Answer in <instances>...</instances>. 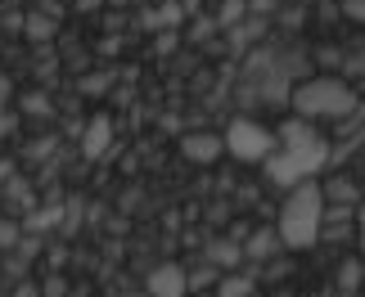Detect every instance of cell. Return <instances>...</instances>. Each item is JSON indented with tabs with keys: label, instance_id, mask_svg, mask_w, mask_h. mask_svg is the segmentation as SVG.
Listing matches in <instances>:
<instances>
[{
	"label": "cell",
	"instance_id": "obj_14",
	"mask_svg": "<svg viewBox=\"0 0 365 297\" xmlns=\"http://www.w3.org/2000/svg\"><path fill=\"white\" fill-rule=\"evenodd\" d=\"M248 14V0H221V9H217V27H235Z\"/></svg>",
	"mask_w": 365,
	"mask_h": 297
},
{
	"label": "cell",
	"instance_id": "obj_12",
	"mask_svg": "<svg viewBox=\"0 0 365 297\" xmlns=\"http://www.w3.org/2000/svg\"><path fill=\"white\" fill-rule=\"evenodd\" d=\"M217 297H252V279L230 271L226 279H217Z\"/></svg>",
	"mask_w": 365,
	"mask_h": 297
},
{
	"label": "cell",
	"instance_id": "obj_10",
	"mask_svg": "<svg viewBox=\"0 0 365 297\" xmlns=\"http://www.w3.org/2000/svg\"><path fill=\"white\" fill-rule=\"evenodd\" d=\"M279 252V234L275 230H257L248 239V248H244V257H252V261H271Z\"/></svg>",
	"mask_w": 365,
	"mask_h": 297
},
{
	"label": "cell",
	"instance_id": "obj_26",
	"mask_svg": "<svg viewBox=\"0 0 365 297\" xmlns=\"http://www.w3.org/2000/svg\"><path fill=\"white\" fill-rule=\"evenodd\" d=\"M356 221H361V248H365V203H361V212H356Z\"/></svg>",
	"mask_w": 365,
	"mask_h": 297
},
{
	"label": "cell",
	"instance_id": "obj_4",
	"mask_svg": "<svg viewBox=\"0 0 365 297\" xmlns=\"http://www.w3.org/2000/svg\"><path fill=\"white\" fill-rule=\"evenodd\" d=\"M221 145H226L240 162H266V158L279 149V140H275V131H266L262 122L235 118V122L226 126V135H221Z\"/></svg>",
	"mask_w": 365,
	"mask_h": 297
},
{
	"label": "cell",
	"instance_id": "obj_6",
	"mask_svg": "<svg viewBox=\"0 0 365 297\" xmlns=\"http://www.w3.org/2000/svg\"><path fill=\"white\" fill-rule=\"evenodd\" d=\"M221 149H226V145H221V135H212V131H190V135H180V153H185L190 162H217Z\"/></svg>",
	"mask_w": 365,
	"mask_h": 297
},
{
	"label": "cell",
	"instance_id": "obj_18",
	"mask_svg": "<svg viewBox=\"0 0 365 297\" xmlns=\"http://www.w3.org/2000/svg\"><path fill=\"white\" fill-rule=\"evenodd\" d=\"M339 284L347 288V293H356L361 288V261L352 257V261H343V271H339Z\"/></svg>",
	"mask_w": 365,
	"mask_h": 297
},
{
	"label": "cell",
	"instance_id": "obj_11",
	"mask_svg": "<svg viewBox=\"0 0 365 297\" xmlns=\"http://www.w3.org/2000/svg\"><path fill=\"white\" fill-rule=\"evenodd\" d=\"M207 257H212L217 266H226V271H240V261H244V248H240V244H230V239H217V244L207 248Z\"/></svg>",
	"mask_w": 365,
	"mask_h": 297
},
{
	"label": "cell",
	"instance_id": "obj_16",
	"mask_svg": "<svg viewBox=\"0 0 365 297\" xmlns=\"http://www.w3.org/2000/svg\"><path fill=\"white\" fill-rule=\"evenodd\" d=\"M63 221V207H41V212H32V217H27V225H32V230H50V225H59Z\"/></svg>",
	"mask_w": 365,
	"mask_h": 297
},
{
	"label": "cell",
	"instance_id": "obj_9",
	"mask_svg": "<svg viewBox=\"0 0 365 297\" xmlns=\"http://www.w3.org/2000/svg\"><path fill=\"white\" fill-rule=\"evenodd\" d=\"M185 23V9H180V0H167V5L158 14H145V27H153V32H172V27Z\"/></svg>",
	"mask_w": 365,
	"mask_h": 297
},
{
	"label": "cell",
	"instance_id": "obj_31",
	"mask_svg": "<svg viewBox=\"0 0 365 297\" xmlns=\"http://www.w3.org/2000/svg\"><path fill=\"white\" fill-rule=\"evenodd\" d=\"M361 153H365V149H361Z\"/></svg>",
	"mask_w": 365,
	"mask_h": 297
},
{
	"label": "cell",
	"instance_id": "obj_20",
	"mask_svg": "<svg viewBox=\"0 0 365 297\" xmlns=\"http://www.w3.org/2000/svg\"><path fill=\"white\" fill-rule=\"evenodd\" d=\"M343 14L352 23H365V0H343Z\"/></svg>",
	"mask_w": 365,
	"mask_h": 297
},
{
	"label": "cell",
	"instance_id": "obj_7",
	"mask_svg": "<svg viewBox=\"0 0 365 297\" xmlns=\"http://www.w3.org/2000/svg\"><path fill=\"white\" fill-rule=\"evenodd\" d=\"M108 145H113V122H108V118H95V122L86 126L81 153H86V158H104V153H108Z\"/></svg>",
	"mask_w": 365,
	"mask_h": 297
},
{
	"label": "cell",
	"instance_id": "obj_2",
	"mask_svg": "<svg viewBox=\"0 0 365 297\" xmlns=\"http://www.w3.org/2000/svg\"><path fill=\"white\" fill-rule=\"evenodd\" d=\"M320 212H325V194H320L316 180H302V185H293V194L284 198V207H279V244L284 248H312L320 239Z\"/></svg>",
	"mask_w": 365,
	"mask_h": 297
},
{
	"label": "cell",
	"instance_id": "obj_23",
	"mask_svg": "<svg viewBox=\"0 0 365 297\" xmlns=\"http://www.w3.org/2000/svg\"><path fill=\"white\" fill-rule=\"evenodd\" d=\"M190 279V288H207L212 284V271H199V275H185Z\"/></svg>",
	"mask_w": 365,
	"mask_h": 297
},
{
	"label": "cell",
	"instance_id": "obj_30",
	"mask_svg": "<svg viewBox=\"0 0 365 297\" xmlns=\"http://www.w3.org/2000/svg\"><path fill=\"white\" fill-rule=\"evenodd\" d=\"M275 297H289V293H275Z\"/></svg>",
	"mask_w": 365,
	"mask_h": 297
},
{
	"label": "cell",
	"instance_id": "obj_22",
	"mask_svg": "<svg viewBox=\"0 0 365 297\" xmlns=\"http://www.w3.org/2000/svg\"><path fill=\"white\" fill-rule=\"evenodd\" d=\"M23 104H27V113H50V104H46V95H27Z\"/></svg>",
	"mask_w": 365,
	"mask_h": 297
},
{
	"label": "cell",
	"instance_id": "obj_29",
	"mask_svg": "<svg viewBox=\"0 0 365 297\" xmlns=\"http://www.w3.org/2000/svg\"><path fill=\"white\" fill-rule=\"evenodd\" d=\"M126 297H145V293H126Z\"/></svg>",
	"mask_w": 365,
	"mask_h": 297
},
{
	"label": "cell",
	"instance_id": "obj_25",
	"mask_svg": "<svg viewBox=\"0 0 365 297\" xmlns=\"http://www.w3.org/2000/svg\"><path fill=\"white\" fill-rule=\"evenodd\" d=\"M172 46H176V32H163V36H158V50L167 54V50H172Z\"/></svg>",
	"mask_w": 365,
	"mask_h": 297
},
{
	"label": "cell",
	"instance_id": "obj_27",
	"mask_svg": "<svg viewBox=\"0 0 365 297\" xmlns=\"http://www.w3.org/2000/svg\"><path fill=\"white\" fill-rule=\"evenodd\" d=\"M9 176H14V167H9V162H0V185H5Z\"/></svg>",
	"mask_w": 365,
	"mask_h": 297
},
{
	"label": "cell",
	"instance_id": "obj_5",
	"mask_svg": "<svg viewBox=\"0 0 365 297\" xmlns=\"http://www.w3.org/2000/svg\"><path fill=\"white\" fill-rule=\"evenodd\" d=\"M185 288H190V279H185V271H180L176 261L153 266L149 279H145V297H185Z\"/></svg>",
	"mask_w": 365,
	"mask_h": 297
},
{
	"label": "cell",
	"instance_id": "obj_3",
	"mask_svg": "<svg viewBox=\"0 0 365 297\" xmlns=\"http://www.w3.org/2000/svg\"><path fill=\"white\" fill-rule=\"evenodd\" d=\"M329 158H334V149L316 135L312 145H298V149H284V153L275 149L271 158H266V176H271V185H279V189H293V185H302V180H312Z\"/></svg>",
	"mask_w": 365,
	"mask_h": 297
},
{
	"label": "cell",
	"instance_id": "obj_17",
	"mask_svg": "<svg viewBox=\"0 0 365 297\" xmlns=\"http://www.w3.org/2000/svg\"><path fill=\"white\" fill-rule=\"evenodd\" d=\"M113 68H104V73H95V77H86V81H81V90H86V95H104L108 86H113Z\"/></svg>",
	"mask_w": 365,
	"mask_h": 297
},
{
	"label": "cell",
	"instance_id": "obj_19",
	"mask_svg": "<svg viewBox=\"0 0 365 297\" xmlns=\"http://www.w3.org/2000/svg\"><path fill=\"white\" fill-rule=\"evenodd\" d=\"M19 221H9V217H0V252L5 248H19Z\"/></svg>",
	"mask_w": 365,
	"mask_h": 297
},
{
	"label": "cell",
	"instance_id": "obj_21",
	"mask_svg": "<svg viewBox=\"0 0 365 297\" xmlns=\"http://www.w3.org/2000/svg\"><path fill=\"white\" fill-rule=\"evenodd\" d=\"M212 27H217V19H199V23H194V41H203V36H212ZM217 32H221V27H217Z\"/></svg>",
	"mask_w": 365,
	"mask_h": 297
},
{
	"label": "cell",
	"instance_id": "obj_15",
	"mask_svg": "<svg viewBox=\"0 0 365 297\" xmlns=\"http://www.w3.org/2000/svg\"><path fill=\"white\" fill-rule=\"evenodd\" d=\"M23 27H27V36H32V41H50L54 36V19H46V14H32Z\"/></svg>",
	"mask_w": 365,
	"mask_h": 297
},
{
	"label": "cell",
	"instance_id": "obj_13",
	"mask_svg": "<svg viewBox=\"0 0 365 297\" xmlns=\"http://www.w3.org/2000/svg\"><path fill=\"white\" fill-rule=\"evenodd\" d=\"M325 194L334 198V203H347V207H352L356 198H361V189H356V185H352V180H347V176H339V180H329V185H325Z\"/></svg>",
	"mask_w": 365,
	"mask_h": 297
},
{
	"label": "cell",
	"instance_id": "obj_8",
	"mask_svg": "<svg viewBox=\"0 0 365 297\" xmlns=\"http://www.w3.org/2000/svg\"><path fill=\"white\" fill-rule=\"evenodd\" d=\"M279 145H284V149H298V145H312V140H316V126H312V118H298V113H293V118L284 122V126H279Z\"/></svg>",
	"mask_w": 365,
	"mask_h": 297
},
{
	"label": "cell",
	"instance_id": "obj_28",
	"mask_svg": "<svg viewBox=\"0 0 365 297\" xmlns=\"http://www.w3.org/2000/svg\"><path fill=\"white\" fill-rule=\"evenodd\" d=\"M19 297H41V293H36V284H23V288H19Z\"/></svg>",
	"mask_w": 365,
	"mask_h": 297
},
{
	"label": "cell",
	"instance_id": "obj_1",
	"mask_svg": "<svg viewBox=\"0 0 365 297\" xmlns=\"http://www.w3.org/2000/svg\"><path fill=\"white\" fill-rule=\"evenodd\" d=\"M289 104L298 118H312V122H347L361 108V95L343 77H312L289 95Z\"/></svg>",
	"mask_w": 365,
	"mask_h": 297
},
{
	"label": "cell",
	"instance_id": "obj_24",
	"mask_svg": "<svg viewBox=\"0 0 365 297\" xmlns=\"http://www.w3.org/2000/svg\"><path fill=\"white\" fill-rule=\"evenodd\" d=\"M248 9H257V14H271V9H275V0H248Z\"/></svg>",
	"mask_w": 365,
	"mask_h": 297
}]
</instances>
